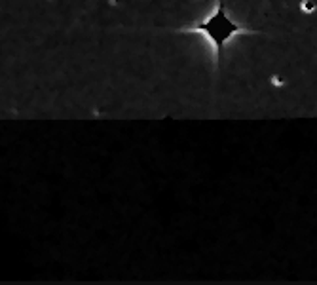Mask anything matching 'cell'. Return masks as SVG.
Wrapping results in <instances>:
<instances>
[{"label": "cell", "instance_id": "6da1fadb", "mask_svg": "<svg viewBox=\"0 0 317 285\" xmlns=\"http://www.w3.org/2000/svg\"><path fill=\"white\" fill-rule=\"evenodd\" d=\"M190 31H199V33H205L209 38H211V44H215L217 52L222 50V46L226 44V40H230L234 35H245V33H251L249 29L238 25V23H232L228 13H226L224 6L219 4V8L209 15V19H205L203 23H199L198 27L190 29Z\"/></svg>", "mask_w": 317, "mask_h": 285}]
</instances>
